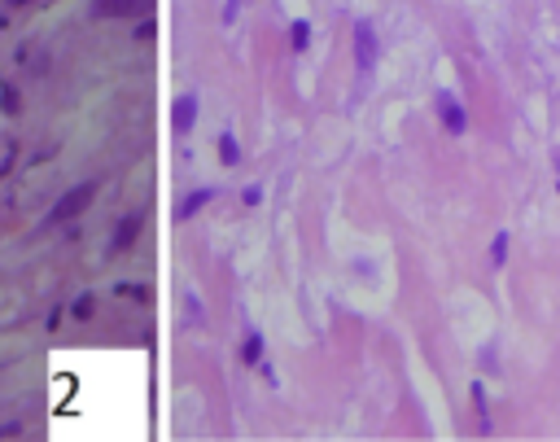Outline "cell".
Returning <instances> with one entry per match:
<instances>
[{
  "label": "cell",
  "instance_id": "cell-1",
  "mask_svg": "<svg viewBox=\"0 0 560 442\" xmlns=\"http://www.w3.org/2000/svg\"><path fill=\"white\" fill-rule=\"evenodd\" d=\"M438 119H442V132H451V136L469 132V110L459 105L455 92H438Z\"/></svg>",
  "mask_w": 560,
  "mask_h": 442
},
{
  "label": "cell",
  "instance_id": "cell-2",
  "mask_svg": "<svg viewBox=\"0 0 560 442\" xmlns=\"http://www.w3.org/2000/svg\"><path fill=\"white\" fill-rule=\"evenodd\" d=\"M92 198H96V184H92V179H88V184H75V189H71V193H66V198L53 206L48 223H66V219H75V215H79V210H84Z\"/></svg>",
  "mask_w": 560,
  "mask_h": 442
},
{
  "label": "cell",
  "instance_id": "cell-3",
  "mask_svg": "<svg viewBox=\"0 0 560 442\" xmlns=\"http://www.w3.org/2000/svg\"><path fill=\"white\" fill-rule=\"evenodd\" d=\"M355 66H359V75H368L376 66V31H372V22H355Z\"/></svg>",
  "mask_w": 560,
  "mask_h": 442
},
{
  "label": "cell",
  "instance_id": "cell-4",
  "mask_svg": "<svg viewBox=\"0 0 560 442\" xmlns=\"http://www.w3.org/2000/svg\"><path fill=\"white\" fill-rule=\"evenodd\" d=\"M145 0H92L96 18H127V13H140Z\"/></svg>",
  "mask_w": 560,
  "mask_h": 442
},
{
  "label": "cell",
  "instance_id": "cell-5",
  "mask_svg": "<svg viewBox=\"0 0 560 442\" xmlns=\"http://www.w3.org/2000/svg\"><path fill=\"white\" fill-rule=\"evenodd\" d=\"M193 123H197V96H193V92H184V96L175 101V110H171V127H175L179 136H184Z\"/></svg>",
  "mask_w": 560,
  "mask_h": 442
},
{
  "label": "cell",
  "instance_id": "cell-6",
  "mask_svg": "<svg viewBox=\"0 0 560 442\" xmlns=\"http://www.w3.org/2000/svg\"><path fill=\"white\" fill-rule=\"evenodd\" d=\"M140 228H145V210H131V215L119 223V233H114V254H119V250H127V245L140 237Z\"/></svg>",
  "mask_w": 560,
  "mask_h": 442
},
{
  "label": "cell",
  "instance_id": "cell-7",
  "mask_svg": "<svg viewBox=\"0 0 560 442\" xmlns=\"http://www.w3.org/2000/svg\"><path fill=\"white\" fill-rule=\"evenodd\" d=\"M210 198H215V189H197V193H189V198H184V206L175 210V219H193V215H197V210H202Z\"/></svg>",
  "mask_w": 560,
  "mask_h": 442
},
{
  "label": "cell",
  "instance_id": "cell-8",
  "mask_svg": "<svg viewBox=\"0 0 560 442\" xmlns=\"http://www.w3.org/2000/svg\"><path fill=\"white\" fill-rule=\"evenodd\" d=\"M219 162H223V167H237V162H241V145H237L233 132L219 136Z\"/></svg>",
  "mask_w": 560,
  "mask_h": 442
},
{
  "label": "cell",
  "instance_id": "cell-9",
  "mask_svg": "<svg viewBox=\"0 0 560 442\" xmlns=\"http://www.w3.org/2000/svg\"><path fill=\"white\" fill-rule=\"evenodd\" d=\"M241 359H245V364H263V333H245Z\"/></svg>",
  "mask_w": 560,
  "mask_h": 442
},
{
  "label": "cell",
  "instance_id": "cell-10",
  "mask_svg": "<svg viewBox=\"0 0 560 442\" xmlns=\"http://www.w3.org/2000/svg\"><path fill=\"white\" fill-rule=\"evenodd\" d=\"M508 245H513V237H508V233H495V241H490V263H495V267L508 263Z\"/></svg>",
  "mask_w": 560,
  "mask_h": 442
},
{
  "label": "cell",
  "instance_id": "cell-11",
  "mask_svg": "<svg viewBox=\"0 0 560 442\" xmlns=\"http://www.w3.org/2000/svg\"><path fill=\"white\" fill-rule=\"evenodd\" d=\"M473 407H477V416H482V434H490V420H486V390H482V381H473Z\"/></svg>",
  "mask_w": 560,
  "mask_h": 442
},
{
  "label": "cell",
  "instance_id": "cell-12",
  "mask_svg": "<svg viewBox=\"0 0 560 442\" xmlns=\"http://www.w3.org/2000/svg\"><path fill=\"white\" fill-rule=\"evenodd\" d=\"M289 40H293V48H298V53H302V48L311 44V22H293V31H289Z\"/></svg>",
  "mask_w": 560,
  "mask_h": 442
},
{
  "label": "cell",
  "instance_id": "cell-13",
  "mask_svg": "<svg viewBox=\"0 0 560 442\" xmlns=\"http://www.w3.org/2000/svg\"><path fill=\"white\" fill-rule=\"evenodd\" d=\"M92 307H96V298H92V293H84V298L75 302V316H79V320H88V316H92Z\"/></svg>",
  "mask_w": 560,
  "mask_h": 442
},
{
  "label": "cell",
  "instance_id": "cell-14",
  "mask_svg": "<svg viewBox=\"0 0 560 442\" xmlns=\"http://www.w3.org/2000/svg\"><path fill=\"white\" fill-rule=\"evenodd\" d=\"M241 202H245V206H258V202H263V189H258V184H250V189L241 193Z\"/></svg>",
  "mask_w": 560,
  "mask_h": 442
},
{
  "label": "cell",
  "instance_id": "cell-15",
  "mask_svg": "<svg viewBox=\"0 0 560 442\" xmlns=\"http://www.w3.org/2000/svg\"><path fill=\"white\" fill-rule=\"evenodd\" d=\"M5 114H18V92L5 88Z\"/></svg>",
  "mask_w": 560,
  "mask_h": 442
},
{
  "label": "cell",
  "instance_id": "cell-16",
  "mask_svg": "<svg viewBox=\"0 0 560 442\" xmlns=\"http://www.w3.org/2000/svg\"><path fill=\"white\" fill-rule=\"evenodd\" d=\"M9 5H31V0H9Z\"/></svg>",
  "mask_w": 560,
  "mask_h": 442
}]
</instances>
